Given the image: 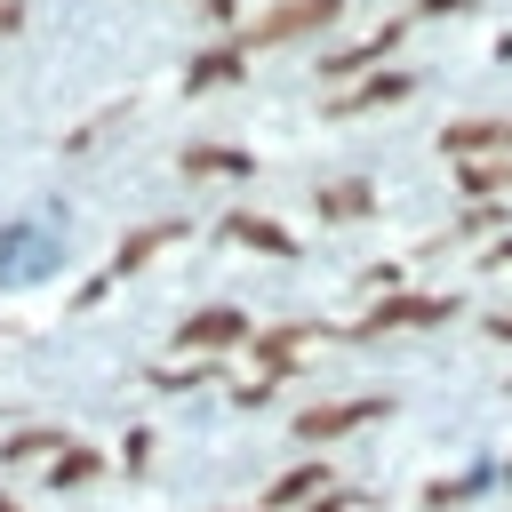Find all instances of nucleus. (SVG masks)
Returning a JSON list of instances; mask_svg holds the SVG:
<instances>
[{
	"label": "nucleus",
	"mask_w": 512,
	"mask_h": 512,
	"mask_svg": "<svg viewBox=\"0 0 512 512\" xmlns=\"http://www.w3.org/2000/svg\"><path fill=\"white\" fill-rule=\"evenodd\" d=\"M64 264V232L48 216H16L0 224V288H24V280H48Z\"/></svg>",
	"instance_id": "f257e3e1"
},
{
	"label": "nucleus",
	"mask_w": 512,
	"mask_h": 512,
	"mask_svg": "<svg viewBox=\"0 0 512 512\" xmlns=\"http://www.w3.org/2000/svg\"><path fill=\"white\" fill-rule=\"evenodd\" d=\"M376 408H384V400H352V408H328V416L312 408L296 432H304V440H328V432H344V424H360V416H376Z\"/></svg>",
	"instance_id": "f03ea898"
},
{
	"label": "nucleus",
	"mask_w": 512,
	"mask_h": 512,
	"mask_svg": "<svg viewBox=\"0 0 512 512\" xmlns=\"http://www.w3.org/2000/svg\"><path fill=\"white\" fill-rule=\"evenodd\" d=\"M512 152V128H496V120H472V128H448V152Z\"/></svg>",
	"instance_id": "7ed1b4c3"
},
{
	"label": "nucleus",
	"mask_w": 512,
	"mask_h": 512,
	"mask_svg": "<svg viewBox=\"0 0 512 512\" xmlns=\"http://www.w3.org/2000/svg\"><path fill=\"white\" fill-rule=\"evenodd\" d=\"M232 336H240V312H200L184 328V344H232Z\"/></svg>",
	"instance_id": "20e7f679"
},
{
	"label": "nucleus",
	"mask_w": 512,
	"mask_h": 512,
	"mask_svg": "<svg viewBox=\"0 0 512 512\" xmlns=\"http://www.w3.org/2000/svg\"><path fill=\"white\" fill-rule=\"evenodd\" d=\"M232 240H248V248H272V256H288V232H280V224H256V216H232Z\"/></svg>",
	"instance_id": "39448f33"
},
{
	"label": "nucleus",
	"mask_w": 512,
	"mask_h": 512,
	"mask_svg": "<svg viewBox=\"0 0 512 512\" xmlns=\"http://www.w3.org/2000/svg\"><path fill=\"white\" fill-rule=\"evenodd\" d=\"M392 96H408V72H384V80H368V88L344 96V104H392Z\"/></svg>",
	"instance_id": "423d86ee"
},
{
	"label": "nucleus",
	"mask_w": 512,
	"mask_h": 512,
	"mask_svg": "<svg viewBox=\"0 0 512 512\" xmlns=\"http://www.w3.org/2000/svg\"><path fill=\"white\" fill-rule=\"evenodd\" d=\"M320 208H328V216H360V208H368V192H360V184H336Z\"/></svg>",
	"instance_id": "0eeeda50"
},
{
	"label": "nucleus",
	"mask_w": 512,
	"mask_h": 512,
	"mask_svg": "<svg viewBox=\"0 0 512 512\" xmlns=\"http://www.w3.org/2000/svg\"><path fill=\"white\" fill-rule=\"evenodd\" d=\"M192 168H216V176H248L240 152H192Z\"/></svg>",
	"instance_id": "6e6552de"
},
{
	"label": "nucleus",
	"mask_w": 512,
	"mask_h": 512,
	"mask_svg": "<svg viewBox=\"0 0 512 512\" xmlns=\"http://www.w3.org/2000/svg\"><path fill=\"white\" fill-rule=\"evenodd\" d=\"M304 488H320V464H304V472H288V480L272 488V504H288V496H304Z\"/></svg>",
	"instance_id": "1a4fd4ad"
},
{
	"label": "nucleus",
	"mask_w": 512,
	"mask_h": 512,
	"mask_svg": "<svg viewBox=\"0 0 512 512\" xmlns=\"http://www.w3.org/2000/svg\"><path fill=\"white\" fill-rule=\"evenodd\" d=\"M424 8H456V0H424Z\"/></svg>",
	"instance_id": "9d476101"
},
{
	"label": "nucleus",
	"mask_w": 512,
	"mask_h": 512,
	"mask_svg": "<svg viewBox=\"0 0 512 512\" xmlns=\"http://www.w3.org/2000/svg\"><path fill=\"white\" fill-rule=\"evenodd\" d=\"M496 336H512V320H496Z\"/></svg>",
	"instance_id": "9b49d317"
}]
</instances>
